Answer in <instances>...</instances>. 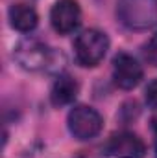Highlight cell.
Masks as SVG:
<instances>
[{
  "label": "cell",
  "mask_w": 157,
  "mask_h": 158,
  "mask_svg": "<svg viewBox=\"0 0 157 158\" xmlns=\"http://www.w3.org/2000/svg\"><path fill=\"white\" fill-rule=\"evenodd\" d=\"M117 17L128 30H150L157 24V0H117Z\"/></svg>",
  "instance_id": "cell-1"
},
{
  "label": "cell",
  "mask_w": 157,
  "mask_h": 158,
  "mask_svg": "<svg viewBox=\"0 0 157 158\" xmlns=\"http://www.w3.org/2000/svg\"><path fill=\"white\" fill-rule=\"evenodd\" d=\"M17 63L28 72H43L56 68L57 53L37 39L20 40L13 52Z\"/></svg>",
  "instance_id": "cell-2"
},
{
  "label": "cell",
  "mask_w": 157,
  "mask_h": 158,
  "mask_svg": "<svg viewBox=\"0 0 157 158\" xmlns=\"http://www.w3.org/2000/svg\"><path fill=\"white\" fill-rule=\"evenodd\" d=\"M109 50V39L98 30H85L74 40V55L81 66H96Z\"/></svg>",
  "instance_id": "cell-3"
},
{
  "label": "cell",
  "mask_w": 157,
  "mask_h": 158,
  "mask_svg": "<svg viewBox=\"0 0 157 158\" xmlns=\"http://www.w3.org/2000/svg\"><path fill=\"white\" fill-rule=\"evenodd\" d=\"M69 131L76 140H92L94 136L100 134L102 127H104V119L100 116L98 110H94L92 107L87 105H78L69 112Z\"/></svg>",
  "instance_id": "cell-4"
},
{
  "label": "cell",
  "mask_w": 157,
  "mask_h": 158,
  "mask_svg": "<svg viewBox=\"0 0 157 158\" xmlns=\"http://www.w3.org/2000/svg\"><path fill=\"white\" fill-rule=\"evenodd\" d=\"M102 151L109 158H142L146 145L133 132H118L107 140Z\"/></svg>",
  "instance_id": "cell-5"
},
{
  "label": "cell",
  "mask_w": 157,
  "mask_h": 158,
  "mask_svg": "<svg viewBox=\"0 0 157 158\" xmlns=\"http://www.w3.org/2000/svg\"><path fill=\"white\" fill-rule=\"evenodd\" d=\"M144 76L142 66L139 64V61L135 57H131L129 53L120 52L113 59V79L115 85L122 90H131L135 88L141 79Z\"/></svg>",
  "instance_id": "cell-6"
},
{
  "label": "cell",
  "mask_w": 157,
  "mask_h": 158,
  "mask_svg": "<svg viewBox=\"0 0 157 158\" xmlns=\"http://www.w3.org/2000/svg\"><path fill=\"white\" fill-rule=\"evenodd\" d=\"M79 20H81V9L76 0H57L50 11L52 28L61 35L72 33L79 26Z\"/></svg>",
  "instance_id": "cell-7"
},
{
  "label": "cell",
  "mask_w": 157,
  "mask_h": 158,
  "mask_svg": "<svg viewBox=\"0 0 157 158\" xmlns=\"http://www.w3.org/2000/svg\"><path fill=\"white\" fill-rule=\"evenodd\" d=\"M78 83L70 76L67 74H59L57 79L54 81L52 85V92H50V99H52V105L56 107H65V105H70L76 96H78Z\"/></svg>",
  "instance_id": "cell-8"
},
{
  "label": "cell",
  "mask_w": 157,
  "mask_h": 158,
  "mask_svg": "<svg viewBox=\"0 0 157 158\" xmlns=\"http://www.w3.org/2000/svg\"><path fill=\"white\" fill-rule=\"evenodd\" d=\"M9 24L13 30L20 31V33H30L35 30L37 22H39V17L35 13V9L32 6H26V4H13L9 7Z\"/></svg>",
  "instance_id": "cell-9"
},
{
  "label": "cell",
  "mask_w": 157,
  "mask_h": 158,
  "mask_svg": "<svg viewBox=\"0 0 157 158\" xmlns=\"http://www.w3.org/2000/svg\"><path fill=\"white\" fill-rule=\"evenodd\" d=\"M144 57L150 64L157 66V33L148 40V44L144 46Z\"/></svg>",
  "instance_id": "cell-10"
},
{
  "label": "cell",
  "mask_w": 157,
  "mask_h": 158,
  "mask_svg": "<svg viewBox=\"0 0 157 158\" xmlns=\"http://www.w3.org/2000/svg\"><path fill=\"white\" fill-rule=\"evenodd\" d=\"M144 94H146V96H144V98H146V103H148L150 107L157 109V79H154V81L148 83Z\"/></svg>",
  "instance_id": "cell-11"
}]
</instances>
